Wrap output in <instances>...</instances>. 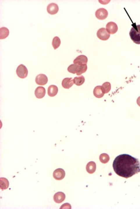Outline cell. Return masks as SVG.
I'll return each instance as SVG.
<instances>
[{"mask_svg": "<svg viewBox=\"0 0 140 209\" xmlns=\"http://www.w3.org/2000/svg\"><path fill=\"white\" fill-rule=\"evenodd\" d=\"M74 80L72 78H65L62 80V85L65 89H70L74 85Z\"/></svg>", "mask_w": 140, "mask_h": 209, "instance_id": "obj_11", "label": "cell"}, {"mask_svg": "<svg viewBox=\"0 0 140 209\" xmlns=\"http://www.w3.org/2000/svg\"><path fill=\"white\" fill-rule=\"evenodd\" d=\"M137 104H138L139 106H140V97L138 98L137 99Z\"/></svg>", "mask_w": 140, "mask_h": 209, "instance_id": "obj_26", "label": "cell"}, {"mask_svg": "<svg viewBox=\"0 0 140 209\" xmlns=\"http://www.w3.org/2000/svg\"><path fill=\"white\" fill-rule=\"evenodd\" d=\"M85 82L84 76H81L79 77H75L74 79V82L77 86H81Z\"/></svg>", "mask_w": 140, "mask_h": 209, "instance_id": "obj_19", "label": "cell"}, {"mask_svg": "<svg viewBox=\"0 0 140 209\" xmlns=\"http://www.w3.org/2000/svg\"><path fill=\"white\" fill-rule=\"evenodd\" d=\"M115 173L120 177L128 178L140 172V163L136 157L128 154L116 157L113 163Z\"/></svg>", "mask_w": 140, "mask_h": 209, "instance_id": "obj_1", "label": "cell"}, {"mask_svg": "<svg viewBox=\"0 0 140 209\" xmlns=\"http://www.w3.org/2000/svg\"><path fill=\"white\" fill-rule=\"evenodd\" d=\"M118 26L114 22H108L106 25V29L110 34H114L118 31Z\"/></svg>", "mask_w": 140, "mask_h": 209, "instance_id": "obj_6", "label": "cell"}, {"mask_svg": "<svg viewBox=\"0 0 140 209\" xmlns=\"http://www.w3.org/2000/svg\"><path fill=\"white\" fill-rule=\"evenodd\" d=\"M61 209H71V205L69 204V203H65V205H63L61 207V208H60Z\"/></svg>", "mask_w": 140, "mask_h": 209, "instance_id": "obj_25", "label": "cell"}, {"mask_svg": "<svg viewBox=\"0 0 140 209\" xmlns=\"http://www.w3.org/2000/svg\"><path fill=\"white\" fill-rule=\"evenodd\" d=\"M10 31L7 28L2 27L0 29V39H3L8 37L9 35Z\"/></svg>", "mask_w": 140, "mask_h": 209, "instance_id": "obj_18", "label": "cell"}, {"mask_svg": "<svg viewBox=\"0 0 140 209\" xmlns=\"http://www.w3.org/2000/svg\"><path fill=\"white\" fill-rule=\"evenodd\" d=\"M16 74L19 78L24 79L28 76V70L24 65H20L16 69Z\"/></svg>", "mask_w": 140, "mask_h": 209, "instance_id": "obj_3", "label": "cell"}, {"mask_svg": "<svg viewBox=\"0 0 140 209\" xmlns=\"http://www.w3.org/2000/svg\"><path fill=\"white\" fill-rule=\"evenodd\" d=\"M45 95V89L44 87L39 86L37 87L35 90V95L38 99H42L44 97Z\"/></svg>", "mask_w": 140, "mask_h": 209, "instance_id": "obj_13", "label": "cell"}, {"mask_svg": "<svg viewBox=\"0 0 140 209\" xmlns=\"http://www.w3.org/2000/svg\"><path fill=\"white\" fill-rule=\"evenodd\" d=\"M88 69V66H87V64H84V65H79L77 68V70H76V74L78 76L81 75L82 74L85 73Z\"/></svg>", "mask_w": 140, "mask_h": 209, "instance_id": "obj_17", "label": "cell"}, {"mask_svg": "<svg viewBox=\"0 0 140 209\" xmlns=\"http://www.w3.org/2000/svg\"><path fill=\"white\" fill-rule=\"evenodd\" d=\"M102 89L103 90L104 94L109 93L111 90V84L110 82H104L102 86Z\"/></svg>", "mask_w": 140, "mask_h": 209, "instance_id": "obj_23", "label": "cell"}, {"mask_svg": "<svg viewBox=\"0 0 140 209\" xmlns=\"http://www.w3.org/2000/svg\"><path fill=\"white\" fill-rule=\"evenodd\" d=\"M53 177L54 178L58 180L63 179L65 177V172L62 168H59L55 170L53 172Z\"/></svg>", "mask_w": 140, "mask_h": 209, "instance_id": "obj_7", "label": "cell"}, {"mask_svg": "<svg viewBox=\"0 0 140 209\" xmlns=\"http://www.w3.org/2000/svg\"><path fill=\"white\" fill-rule=\"evenodd\" d=\"M109 159H110L109 156L107 154H105V153L102 154L99 157L100 161L103 164L107 163L109 161Z\"/></svg>", "mask_w": 140, "mask_h": 209, "instance_id": "obj_20", "label": "cell"}, {"mask_svg": "<svg viewBox=\"0 0 140 209\" xmlns=\"http://www.w3.org/2000/svg\"><path fill=\"white\" fill-rule=\"evenodd\" d=\"M61 45V40L59 37H55L52 40V46L53 47V48L54 49H57Z\"/></svg>", "mask_w": 140, "mask_h": 209, "instance_id": "obj_22", "label": "cell"}, {"mask_svg": "<svg viewBox=\"0 0 140 209\" xmlns=\"http://www.w3.org/2000/svg\"><path fill=\"white\" fill-rule=\"evenodd\" d=\"M78 66V65L77 64H72L70 66H68L67 70L69 72L72 73V74H76V70H77V68Z\"/></svg>", "mask_w": 140, "mask_h": 209, "instance_id": "obj_24", "label": "cell"}, {"mask_svg": "<svg viewBox=\"0 0 140 209\" xmlns=\"http://www.w3.org/2000/svg\"><path fill=\"white\" fill-rule=\"evenodd\" d=\"M130 36L134 43L140 45V25L133 24L130 32Z\"/></svg>", "mask_w": 140, "mask_h": 209, "instance_id": "obj_2", "label": "cell"}, {"mask_svg": "<svg viewBox=\"0 0 140 209\" xmlns=\"http://www.w3.org/2000/svg\"><path fill=\"white\" fill-rule=\"evenodd\" d=\"M97 37L102 40H107L110 38V34L104 28H100L97 31Z\"/></svg>", "mask_w": 140, "mask_h": 209, "instance_id": "obj_4", "label": "cell"}, {"mask_svg": "<svg viewBox=\"0 0 140 209\" xmlns=\"http://www.w3.org/2000/svg\"><path fill=\"white\" fill-rule=\"evenodd\" d=\"M66 196L63 192H59L56 193L54 196V201L57 203H60L65 200Z\"/></svg>", "mask_w": 140, "mask_h": 209, "instance_id": "obj_12", "label": "cell"}, {"mask_svg": "<svg viewBox=\"0 0 140 209\" xmlns=\"http://www.w3.org/2000/svg\"><path fill=\"white\" fill-rule=\"evenodd\" d=\"M9 186V183L7 179L5 178H1V189L4 190L7 189Z\"/></svg>", "mask_w": 140, "mask_h": 209, "instance_id": "obj_21", "label": "cell"}, {"mask_svg": "<svg viewBox=\"0 0 140 209\" xmlns=\"http://www.w3.org/2000/svg\"><path fill=\"white\" fill-rule=\"evenodd\" d=\"M36 82L39 85H45L48 82V77L44 74H39L36 78Z\"/></svg>", "mask_w": 140, "mask_h": 209, "instance_id": "obj_8", "label": "cell"}, {"mask_svg": "<svg viewBox=\"0 0 140 209\" xmlns=\"http://www.w3.org/2000/svg\"><path fill=\"white\" fill-rule=\"evenodd\" d=\"M94 95L95 97L98 98H101L104 95V93L102 89V86H97L94 89Z\"/></svg>", "mask_w": 140, "mask_h": 209, "instance_id": "obj_15", "label": "cell"}, {"mask_svg": "<svg viewBox=\"0 0 140 209\" xmlns=\"http://www.w3.org/2000/svg\"><path fill=\"white\" fill-rule=\"evenodd\" d=\"M96 163L94 162H90L86 165V169L87 172L90 174H93L96 171Z\"/></svg>", "mask_w": 140, "mask_h": 209, "instance_id": "obj_16", "label": "cell"}, {"mask_svg": "<svg viewBox=\"0 0 140 209\" xmlns=\"http://www.w3.org/2000/svg\"><path fill=\"white\" fill-rule=\"evenodd\" d=\"M59 10V8L56 3H52L48 5L47 11L51 15H55L58 13Z\"/></svg>", "mask_w": 140, "mask_h": 209, "instance_id": "obj_9", "label": "cell"}, {"mask_svg": "<svg viewBox=\"0 0 140 209\" xmlns=\"http://www.w3.org/2000/svg\"><path fill=\"white\" fill-rule=\"evenodd\" d=\"M108 15L107 10L104 8H100L97 10L95 12V16L99 20H104Z\"/></svg>", "mask_w": 140, "mask_h": 209, "instance_id": "obj_5", "label": "cell"}, {"mask_svg": "<svg viewBox=\"0 0 140 209\" xmlns=\"http://www.w3.org/2000/svg\"><path fill=\"white\" fill-rule=\"evenodd\" d=\"M74 64H77L79 65L87 64L88 63V58L86 56L84 55H81L76 57L74 61Z\"/></svg>", "mask_w": 140, "mask_h": 209, "instance_id": "obj_10", "label": "cell"}, {"mask_svg": "<svg viewBox=\"0 0 140 209\" xmlns=\"http://www.w3.org/2000/svg\"><path fill=\"white\" fill-rule=\"evenodd\" d=\"M58 91H59V89H58V88L57 86H56L54 85H50L48 89V94L49 97H54L58 93Z\"/></svg>", "mask_w": 140, "mask_h": 209, "instance_id": "obj_14", "label": "cell"}]
</instances>
